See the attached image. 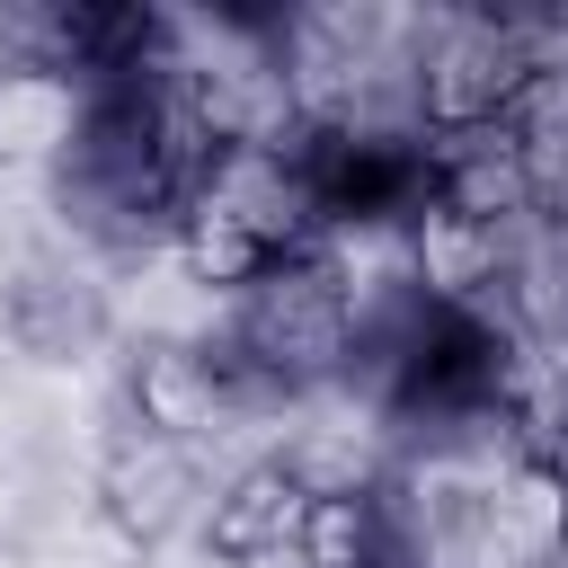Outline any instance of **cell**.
<instances>
[{"label":"cell","mask_w":568,"mask_h":568,"mask_svg":"<svg viewBox=\"0 0 568 568\" xmlns=\"http://www.w3.org/2000/svg\"><path fill=\"white\" fill-rule=\"evenodd\" d=\"M524 80H532V62H524L515 18L444 9V18H426V44L408 53V106H417V133H435V142H453V133H488V124H506V106H515Z\"/></svg>","instance_id":"cell-2"},{"label":"cell","mask_w":568,"mask_h":568,"mask_svg":"<svg viewBox=\"0 0 568 568\" xmlns=\"http://www.w3.org/2000/svg\"><path fill=\"white\" fill-rule=\"evenodd\" d=\"M302 506H311V488H302L284 462H248V470H231V479L213 488V506H204V559H222V568H257V559L293 550Z\"/></svg>","instance_id":"cell-6"},{"label":"cell","mask_w":568,"mask_h":568,"mask_svg":"<svg viewBox=\"0 0 568 568\" xmlns=\"http://www.w3.org/2000/svg\"><path fill=\"white\" fill-rule=\"evenodd\" d=\"M231 364H248L275 399H302V390H328L355 373V302L337 284V266L311 248V257H284L266 266L248 293H240V320H231Z\"/></svg>","instance_id":"cell-1"},{"label":"cell","mask_w":568,"mask_h":568,"mask_svg":"<svg viewBox=\"0 0 568 568\" xmlns=\"http://www.w3.org/2000/svg\"><path fill=\"white\" fill-rule=\"evenodd\" d=\"M178 266H186V284H204V293H248L266 266H284V248L240 213V204H222V195H186V213H178Z\"/></svg>","instance_id":"cell-7"},{"label":"cell","mask_w":568,"mask_h":568,"mask_svg":"<svg viewBox=\"0 0 568 568\" xmlns=\"http://www.w3.org/2000/svg\"><path fill=\"white\" fill-rule=\"evenodd\" d=\"M373 488H320L293 524V559L302 568H382V497Z\"/></svg>","instance_id":"cell-8"},{"label":"cell","mask_w":568,"mask_h":568,"mask_svg":"<svg viewBox=\"0 0 568 568\" xmlns=\"http://www.w3.org/2000/svg\"><path fill=\"white\" fill-rule=\"evenodd\" d=\"M71 115H80V89L71 80H44V71L0 80V169L9 160H53L71 142Z\"/></svg>","instance_id":"cell-9"},{"label":"cell","mask_w":568,"mask_h":568,"mask_svg":"<svg viewBox=\"0 0 568 568\" xmlns=\"http://www.w3.org/2000/svg\"><path fill=\"white\" fill-rule=\"evenodd\" d=\"M231 417V390H222V355L213 346H186V337H142L124 355V426L133 435H160V444H195Z\"/></svg>","instance_id":"cell-4"},{"label":"cell","mask_w":568,"mask_h":568,"mask_svg":"<svg viewBox=\"0 0 568 568\" xmlns=\"http://www.w3.org/2000/svg\"><path fill=\"white\" fill-rule=\"evenodd\" d=\"M0 328H9V346L36 355V364H80V355H98V337H106V293H98L80 266L27 257V266L0 284Z\"/></svg>","instance_id":"cell-5"},{"label":"cell","mask_w":568,"mask_h":568,"mask_svg":"<svg viewBox=\"0 0 568 568\" xmlns=\"http://www.w3.org/2000/svg\"><path fill=\"white\" fill-rule=\"evenodd\" d=\"M204 497V470H195V444H160V435H115L98 453V515L115 524V541L133 550H160Z\"/></svg>","instance_id":"cell-3"}]
</instances>
